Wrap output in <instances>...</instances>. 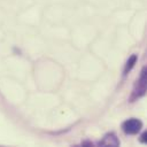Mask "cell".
I'll list each match as a JSON object with an SVG mask.
<instances>
[{
    "label": "cell",
    "instance_id": "1",
    "mask_svg": "<svg viewBox=\"0 0 147 147\" xmlns=\"http://www.w3.org/2000/svg\"><path fill=\"white\" fill-rule=\"evenodd\" d=\"M146 82H147V74H146V68H144L141 70L139 79L134 84L130 101H136L137 99H139V98H141L146 94V88H147V83Z\"/></svg>",
    "mask_w": 147,
    "mask_h": 147
},
{
    "label": "cell",
    "instance_id": "2",
    "mask_svg": "<svg viewBox=\"0 0 147 147\" xmlns=\"http://www.w3.org/2000/svg\"><path fill=\"white\" fill-rule=\"evenodd\" d=\"M142 127L141 121L137 118H130L122 124V130L126 134H137Z\"/></svg>",
    "mask_w": 147,
    "mask_h": 147
},
{
    "label": "cell",
    "instance_id": "3",
    "mask_svg": "<svg viewBox=\"0 0 147 147\" xmlns=\"http://www.w3.org/2000/svg\"><path fill=\"white\" fill-rule=\"evenodd\" d=\"M99 145L100 146H118L119 145V140H118V138L116 137L115 133L110 132V133H107L103 137V139L99 142Z\"/></svg>",
    "mask_w": 147,
    "mask_h": 147
},
{
    "label": "cell",
    "instance_id": "4",
    "mask_svg": "<svg viewBox=\"0 0 147 147\" xmlns=\"http://www.w3.org/2000/svg\"><path fill=\"white\" fill-rule=\"evenodd\" d=\"M137 60H138V56L136 55V54H132L130 57H129V60L126 61V64H125V67H124V72H123V75L125 76V75H127L130 71H131V69L134 67V64L137 63Z\"/></svg>",
    "mask_w": 147,
    "mask_h": 147
},
{
    "label": "cell",
    "instance_id": "5",
    "mask_svg": "<svg viewBox=\"0 0 147 147\" xmlns=\"http://www.w3.org/2000/svg\"><path fill=\"white\" fill-rule=\"evenodd\" d=\"M146 137H147V132H144V133L141 134V138H140V141L145 144V142H146V139H147Z\"/></svg>",
    "mask_w": 147,
    "mask_h": 147
}]
</instances>
